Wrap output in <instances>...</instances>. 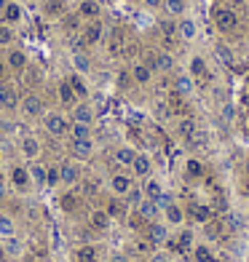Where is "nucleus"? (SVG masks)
<instances>
[{
  "mask_svg": "<svg viewBox=\"0 0 249 262\" xmlns=\"http://www.w3.org/2000/svg\"><path fill=\"white\" fill-rule=\"evenodd\" d=\"M212 19H215V27L222 35L239 30V14H236L233 8H228V6H217L215 11H212Z\"/></svg>",
  "mask_w": 249,
  "mask_h": 262,
  "instance_id": "f257e3e1",
  "label": "nucleus"
},
{
  "mask_svg": "<svg viewBox=\"0 0 249 262\" xmlns=\"http://www.w3.org/2000/svg\"><path fill=\"white\" fill-rule=\"evenodd\" d=\"M6 177H8V185L14 187L16 193H27V190L32 187L30 171H27V166H22V163H14V166H11V171H8Z\"/></svg>",
  "mask_w": 249,
  "mask_h": 262,
  "instance_id": "f03ea898",
  "label": "nucleus"
},
{
  "mask_svg": "<svg viewBox=\"0 0 249 262\" xmlns=\"http://www.w3.org/2000/svg\"><path fill=\"white\" fill-rule=\"evenodd\" d=\"M43 128L49 131L51 137H65L70 131V123L62 113H43Z\"/></svg>",
  "mask_w": 249,
  "mask_h": 262,
  "instance_id": "7ed1b4c3",
  "label": "nucleus"
},
{
  "mask_svg": "<svg viewBox=\"0 0 249 262\" xmlns=\"http://www.w3.org/2000/svg\"><path fill=\"white\" fill-rule=\"evenodd\" d=\"M19 113L25 118H43L46 104H43V99L38 97V94H25L22 102H19Z\"/></svg>",
  "mask_w": 249,
  "mask_h": 262,
  "instance_id": "20e7f679",
  "label": "nucleus"
},
{
  "mask_svg": "<svg viewBox=\"0 0 249 262\" xmlns=\"http://www.w3.org/2000/svg\"><path fill=\"white\" fill-rule=\"evenodd\" d=\"M19 152H22V158H25L27 163L38 161V158H40V152H43L40 139H38V137H32V134H25V137L19 139Z\"/></svg>",
  "mask_w": 249,
  "mask_h": 262,
  "instance_id": "39448f33",
  "label": "nucleus"
},
{
  "mask_svg": "<svg viewBox=\"0 0 249 262\" xmlns=\"http://www.w3.org/2000/svg\"><path fill=\"white\" fill-rule=\"evenodd\" d=\"M145 241H148L153 249L163 246L166 241H169V228H166L163 222H148V225H145Z\"/></svg>",
  "mask_w": 249,
  "mask_h": 262,
  "instance_id": "423d86ee",
  "label": "nucleus"
},
{
  "mask_svg": "<svg viewBox=\"0 0 249 262\" xmlns=\"http://www.w3.org/2000/svg\"><path fill=\"white\" fill-rule=\"evenodd\" d=\"M59 180H62L65 187H75V185L83 180V171H80L78 161H65V163H59Z\"/></svg>",
  "mask_w": 249,
  "mask_h": 262,
  "instance_id": "0eeeda50",
  "label": "nucleus"
},
{
  "mask_svg": "<svg viewBox=\"0 0 249 262\" xmlns=\"http://www.w3.org/2000/svg\"><path fill=\"white\" fill-rule=\"evenodd\" d=\"M19 102H22V94L11 86V83L0 80V107L8 113H14V110H19Z\"/></svg>",
  "mask_w": 249,
  "mask_h": 262,
  "instance_id": "6e6552de",
  "label": "nucleus"
},
{
  "mask_svg": "<svg viewBox=\"0 0 249 262\" xmlns=\"http://www.w3.org/2000/svg\"><path fill=\"white\" fill-rule=\"evenodd\" d=\"M110 193L115 195V198H126V193L134 187V180H132V174H123V171H118V174H113L110 177Z\"/></svg>",
  "mask_w": 249,
  "mask_h": 262,
  "instance_id": "1a4fd4ad",
  "label": "nucleus"
},
{
  "mask_svg": "<svg viewBox=\"0 0 249 262\" xmlns=\"http://www.w3.org/2000/svg\"><path fill=\"white\" fill-rule=\"evenodd\" d=\"M145 64L153 70V73H169V70L174 67V59L169 51H156V54H150L145 59Z\"/></svg>",
  "mask_w": 249,
  "mask_h": 262,
  "instance_id": "9d476101",
  "label": "nucleus"
},
{
  "mask_svg": "<svg viewBox=\"0 0 249 262\" xmlns=\"http://www.w3.org/2000/svg\"><path fill=\"white\" fill-rule=\"evenodd\" d=\"M70 156L75 161H89L94 156V139H70Z\"/></svg>",
  "mask_w": 249,
  "mask_h": 262,
  "instance_id": "9b49d317",
  "label": "nucleus"
},
{
  "mask_svg": "<svg viewBox=\"0 0 249 262\" xmlns=\"http://www.w3.org/2000/svg\"><path fill=\"white\" fill-rule=\"evenodd\" d=\"M102 35H105L102 21L94 19V21H86V27H83V32H80V40L86 43V49H89V46H97L102 40Z\"/></svg>",
  "mask_w": 249,
  "mask_h": 262,
  "instance_id": "f8f14e48",
  "label": "nucleus"
},
{
  "mask_svg": "<svg viewBox=\"0 0 249 262\" xmlns=\"http://www.w3.org/2000/svg\"><path fill=\"white\" fill-rule=\"evenodd\" d=\"M161 214H163V222H166V225H172V228H180V225L185 222V209L177 204V201L166 204V206L161 209Z\"/></svg>",
  "mask_w": 249,
  "mask_h": 262,
  "instance_id": "ddd939ff",
  "label": "nucleus"
},
{
  "mask_svg": "<svg viewBox=\"0 0 249 262\" xmlns=\"http://www.w3.org/2000/svg\"><path fill=\"white\" fill-rule=\"evenodd\" d=\"M30 64V59H27V51L25 49H11L8 56H6V67L8 70H14V73H25Z\"/></svg>",
  "mask_w": 249,
  "mask_h": 262,
  "instance_id": "4468645a",
  "label": "nucleus"
},
{
  "mask_svg": "<svg viewBox=\"0 0 249 262\" xmlns=\"http://www.w3.org/2000/svg\"><path fill=\"white\" fill-rule=\"evenodd\" d=\"M132 174L139 177V180H148V177H153V161L148 152H137V158L132 163Z\"/></svg>",
  "mask_w": 249,
  "mask_h": 262,
  "instance_id": "2eb2a0df",
  "label": "nucleus"
},
{
  "mask_svg": "<svg viewBox=\"0 0 249 262\" xmlns=\"http://www.w3.org/2000/svg\"><path fill=\"white\" fill-rule=\"evenodd\" d=\"M110 225H113V220H110V214L105 211V209H94V211L89 214V228H91V230L105 233V230H110Z\"/></svg>",
  "mask_w": 249,
  "mask_h": 262,
  "instance_id": "dca6fc26",
  "label": "nucleus"
},
{
  "mask_svg": "<svg viewBox=\"0 0 249 262\" xmlns=\"http://www.w3.org/2000/svg\"><path fill=\"white\" fill-rule=\"evenodd\" d=\"M73 123H86V126H94V107L89 102H78L73 107Z\"/></svg>",
  "mask_w": 249,
  "mask_h": 262,
  "instance_id": "f3484780",
  "label": "nucleus"
},
{
  "mask_svg": "<svg viewBox=\"0 0 249 262\" xmlns=\"http://www.w3.org/2000/svg\"><path fill=\"white\" fill-rule=\"evenodd\" d=\"M75 14L83 21H94V19H99V3H97V0H80Z\"/></svg>",
  "mask_w": 249,
  "mask_h": 262,
  "instance_id": "a211bd4d",
  "label": "nucleus"
},
{
  "mask_svg": "<svg viewBox=\"0 0 249 262\" xmlns=\"http://www.w3.org/2000/svg\"><path fill=\"white\" fill-rule=\"evenodd\" d=\"M177 35H180L182 40H196V35H198L196 21L191 16H180V21H177Z\"/></svg>",
  "mask_w": 249,
  "mask_h": 262,
  "instance_id": "6ab92c4d",
  "label": "nucleus"
},
{
  "mask_svg": "<svg viewBox=\"0 0 249 262\" xmlns=\"http://www.w3.org/2000/svg\"><path fill=\"white\" fill-rule=\"evenodd\" d=\"M56 94H59V102L62 104H67V107H75L80 99L75 97V91H73V86L67 83V78H62L59 80V86H56Z\"/></svg>",
  "mask_w": 249,
  "mask_h": 262,
  "instance_id": "aec40b11",
  "label": "nucleus"
},
{
  "mask_svg": "<svg viewBox=\"0 0 249 262\" xmlns=\"http://www.w3.org/2000/svg\"><path fill=\"white\" fill-rule=\"evenodd\" d=\"M132 80L137 83V86H148V83L153 80V70L145 62H134L132 64Z\"/></svg>",
  "mask_w": 249,
  "mask_h": 262,
  "instance_id": "412c9836",
  "label": "nucleus"
},
{
  "mask_svg": "<svg viewBox=\"0 0 249 262\" xmlns=\"http://www.w3.org/2000/svg\"><path fill=\"white\" fill-rule=\"evenodd\" d=\"M67 83L73 86V91H75V97L83 102V99H89V83H86V78H83L80 73H70L67 75Z\"/></svg>",
  "mask_w": 249,
  "mask_h": 262,
  "instance_id": "4be33fe9",
  "label": "nucleus"
},
{
  "mask_svg": "<svg viewBox=\"0 0 249 262\" xmlns=\"http://www.w3.org/2000/svg\"><path fill=\"white\" fill-rule=\"evenodd\" d=\"M134 211H137L145 222H156V217L161 214V206L156 204V201H148V198H145V201H142V204H139Z\"/></svg>",
  "mask_w": 249,
  "mask_h": 262,
  "instance_id": "5701e85b",
  "label": "nucleus"
},
{
  "mask_svg": "<svg viewBox=\"0 0 249 262\" xmlns=\"http://www.w3.org/2000/svg\"><path fill=\"white\" fill-rule=\"evenodd\" d=\"M137 158V150L132 145H123V147H118L115 150V163L118 166H123V169H132V163Z\"/></svg>",
  "mask_w": 249,
  "mask_h": 262,
  "instance_id": "b1692460",
  "label": "nucleus"
},
{
  "mask_svg": "<svg viewBox=\"0 0 249 262\" xmlns=\"http://www.w3.org/2000/svg\"><path fill=\"white\" fill-rule=\"evenodd\" d=\"M188 214H191L198 225H206L212 220V206H206V204H191V206H188Z\"/></svg>",
  "mask_w": 249,
  "mask_h": 262,
  "instance_id": "393cba45",
  "label": "nucleus"
},
{
  "mask_svg": "<svg viewBox=\"0 0 249 262\" xmlns=\"http://www.w3.org/2000/svg\"><path fill=\"white\" fill-rule=\"evenodd\" d=\"M142 193H145L148 201H156V204H158V198L163 195V185L158 180H153V177H148L145 185H142Z\"/></svg>",
  "mask_w": 249,
  "mask_h": 262,
  "instance_id": "a878e982",
  "label": "nucleus"
},
{
  "mask_svg": "<svg viewBox=\"0 0 249 262\" xmlns=\"http://www.w3.org/2000/svg\"><path fill=\"white\" fill-rule=\"evenodd\" d=\"M75 262H99L97 246H94V244H80L75 249Z\"/></svg>",
  "mask_w": 249,
  "mask_h": 262,
  "instance_id": "bb28decb",
  "label": "nucleus"
},
{
  "mask_svg": "<svg viewBox=\"0 0 249 262\" xmlns=\"http://www.w3.org/2000/svg\"><path fill=\"white\" fill-rule=\"evenodd\" d=\"M78 206H80V198L73 193V190H67V193L59 195V209H62L65 214H73V211H78Z\"/></svg>",
  "mask_w": 249,
  "mask_h": 262,
  "instance_id": "cd10ccee",
  "label": "nucleus"
},
{
  "mask_svg": "<svg viewBox=\"0 0 249 262\" xmlns=\"http://www.w3.org/2000/svg\"><path fill=\"white\" fill-rule=\"evenodd\" d=\"M191 249H193V230H180V233H177V238H174V252H191Z\"/></svg>",
  "mask_w": 249,
  "mask_h": 262,
  "instance_id": "c85d7f7f",
  "label": "nucleus"
},
{
  "mask_svg": "<svg viewBox=\"0 0 249 262\" xmlns=\"http://www.w3.org/2000/svg\"><path fill=\"white\" fill-rule=\"evenodd\" d=\"M46 169H49V166H43V163H38V161H32V163L27 166V171H30V180H32V185H38V187H46Z\"/></svg>",
  "mask_w": 249,
  "mask_h": 262,
  "instance_id": "c756f323",
  "label": "nucleus"
},
{
  "mask_svg": "<svg viewBox=\"0 0 249 262\" xmlns=\"http://www.w3.org/2000/svg\"><path fill=\"white\" fill-rule=\"evenodd\" d=\"M43 16L62 19L65 16V3H62V0H43Z\"/></svg>",
  "mask_w": 249,
  "mask_h": 262,
  "instance_id": "7c9ffc66",
  "label": "nucleus"
},
{
  "mask_svg": "<svg viewBox=\"0 0 249 262\" xmlns=\"http://www.w3.org/2000/svg\"><path fill=\"white\" fill-rule=\"evenodd\" d=\"M73 73H80L83 78L91 73V59L83 54V51H75L73 54Z\"/></svg>",
  "mask_w": 249,
  "mask_h": 262,
  "instance_id": "2f4dec72",
  "label": "nucleus"
},
{
  "mask_svg": "<svg viewBox=\"0 0 249 262\" xmlns=\"http://www.w3.org/2000/svg\"><path fill=\"white\" fill-rule=\"evenodd\" d=\"M193 259L196 262H215V252H212V246L204 241V244H193Z\"/></svg>",
  "mask_w": 249,
  "mask_h": 262,
  "instance_id": "473e14b6",
  "label": "nucleus"
},
{
  "mask_svg": "<svg viewBox=\"0 0 249 262\" xmlns=\"http://www.w3.org/2000/svg\"><path fill=\"white\" fill-rule=\"evenodd\" d=\"M163 8H166V14H169L172 19H180V16H185V11H188V0H163Z\"/></svg>",
  "mask_w": 249,
  "mask_h": 262,
  "instance_id": "72a5a7b5",
  "label": "nucleus"
},
{
  "mask_svg": "<svg viewBox=\"0 0 249 262\" xmlns=\"http://www.w3.org/2000/svg\"><path fill=\"white\" fill-rule=\"evenodd\" d=\"M22 19V6L19 3H11V0H8V3H6V8H3V25H16V21Z\"/></svg>",
  "mask_w": 249,
  "mask_h": 262,
  "instance_id": "f704fd0d",
  "label": "nucleus"
},
{
  "mask_svg": "<svg viewBox=\"0 0 249 262\" xmlns=\"http://www.w3.org/2000/svg\"><path fill=\"white\" fill-rule=\"evenodd\" d=\"M185 177L188 180H201L204 177V163L198 158H185Z\"/></svg>",
  "mask_w": 249,
  "mask_h": 262,
  "instance_id": "c9c22d12",
  "label": "nucleus"
},
{
  "mask_svg": "<svg viewBox=\"0 0 249 262\" xmlns=\"http://www.w3.org/2000/svg\"><path fill=\"white\" fill-rule=\"evenodd\" d=\"M174 94H180V97H188V94H193V78H191V75L174 78Z\"/></svg>",
  "mask_w": 249,
  "mask_h": 262,
  "instance_id": "e433bc0d",
  "label": "nucleus"
},
{
  "mask_svg": "<svg viewBox=\"0 0 249 262\" xmlns=\"http://www.w3.org/2000/svg\"><path fill=\"white\" fill-rule=\"evenodd\" d=\"M16 235V222L8 214H0V238H14Z\"/></svg>",
  "mask_w": 249,
  "mask_h": 262,
  "instance_id": "4c0bfd02",
  "label": "nucleus"
},
{
  "mask_svg": "<svg viewBox=\"0 0 249 262\" xmlns=\"http://www.w3.org/2000/svg\"><path fill=\"white\" fill-rule=\"evenodd\" d=\"M105 211L110 214V220H118V217H123V214H126V204H123L121 198L113 195V198L108 201V206H105Z\"/></svg>",
  "mask_w": 249,
  "mask_h": 262,
  "instance_id": "58836bf2",
  "label": "nucleus"
},
{
  "mask_svg": "<svg viewBox=\"0 0 249 262\" xmlns=\"http://www.w3.org/2000/svg\"><path fill=\"white\" fill-rule=\"evenodd\" d=\"M188 73H191V78H204L206 75V59L204 56H193L191 64H188Z\"/></svg>",
  "mask_w": 249,
  "mask_h": 262,
  "instance_id": "ea45409f",
  "label": "nucleus"
},
{
  "mask_svg": "<svg viewBox=\"0 0 249 262\" xmlns=\"http://www.w3.org/2000/svg\"><path fill=\"white\" fill-rule=\"evenodd\" d=\"M3 249H6L8 257H22V254H25V246H22V241L16 235L14 238H3Z\"/></svg>",
  "mask_w": 249,
  "mask_h": 262,
  "instance_id": "a19ab883",
  "label": "nucleus"
},
{
  "mask_svg": "<svg viewBox=\"0 0 249 262\" xmlns=\"http://www.w3.org/2000/svg\"><path fill=\"white\" fill-rule=\"evenodd\" d=\"M70 139H91V126L86 123H70Z\"/></svg>",
  "mask_w": 249,
  "mask_h": 262,
  "instance_id": "79ce46f5",
  "label": "nucleus"
},
{
  "mask_svg": "<svg viewBox=\"0 0 249 262\" xmlns=\"http://www.w3.org/2000/svg\"><path fill=\"white\" fill-rule=\"evenodd\" d=\"M142 201H145V193H142V187H132V190L126 193V204L132 206V209H137Z\"/></svg>",
  "mask_w": 249,
  "mask_h": 262,
  "instance_id": "37998d69",
  "label": "nucleus"
},
{
  "mask_svg": "<svg viewBox=\"0 0 249 262\" xmlns=\"http://www.w3.org/2000/svg\"><path fill=\"white\" fill-rule=\"evenodd\" d=\"M80 21H83V19H80L78 14H65V16H62V25H65L67 32H78V30H80Z\"/></svg>",
  "mask_w": 249,
  "mask_h": 262,
  "instance_id": "c03bdc74",
  "label": "nucleus"
},
{
  "mask_svg": "<svg viewBox=\"0 0 249 262\" xmlns=\"http://www.w3.org/2000/svg\"><path fill=\"white\" fill-rule=\"evenodd\" d=\"M14 40H16V35H14V30H11L8 25H3V21H0V46H14Z\"/></svg>",
  "mask_w": 249,
  "mask_h": 262,
  "instance_id": "a18cd8bd",
  "label": "nucleus"
},
{
  "mask_svg": "<svg viewBox=\"0 0 249 262\" xmlns=\"http://www.w3.org/2000/svg\"><path fill=\"white\" fill-rule=\"evenodd\" d=\"M177 131H180V137L191 139V137L196 134V123L191 121V118H182V121H180V126H177Z\"/></svg>",
  "mask_w": 249,
  "mask_h": 262,
  "instance_id": "49530a36",
  "label": "nucleus"
},
{
  "mask_svg": "<svg viewBox=\"0 0 249 262\" xmlns=\"http://www.w3.org/2000/svg\"><path fill=\"white\" fill-rule=\"evenodd\" d=\"M62 185V180H59V166H49L46 169V187H56Z\"/></svg>",
  "mask_w": 249,
  "mask_h": 262,
  "instance_id": "de8ad7c7",
  "label": "nucleus"
},
{
  "mask_svg": "<svg viewBox=\"0 0 249 262\" xmlns=\"http://www.w3.org/2000/svg\"><path fill=\"white\" fill-rule=\"evenodd\" d=\"M115 83H118V89H129L132 86V70H121V73H118V78H115Z\"/></svg>",
  "mask_w": 249,
  "mask_h": 262,
  "instance_id": "09e8293b",
  "label": "nucleus"
},
{
  "mask_svg": "<svg viewBox=\"0 0 249 262\" xmlns=\"http://www.w3.org/2000/svg\"><path fill=\"white\" fill-rule=\"evenodd\" d=\"M161 30H163L166 38H174V35H177V25H174V19H166V21H161Z\"/></svg>",
  "mask_w": 249,
  "mask_h": 262,
  "instance_id": "8fccbe9b",
  "label": "nucleus"
},
{
  "mask_svg": "<svg viewBox=\"0 0 249 262\" xmlns=\"http://www.w3.org/2000/svg\"><path fill=\"white\" fill-rule=\"evenodd\" d=\"M108 262H129V254L126 252H110Z\"/></svg>",
  "mask_w": 249,
  "mask_h": 262,
  "instance_id": "3c124183",
  "label": "nucleus"
},
{
  "mask_svg": "<svg viewBox=\"0 0 249 262\" xmlns=\"http://www.w3.org/2000/svg\"><path fill=\"white\" fill-rule=\"evenodd\" d=\"M6 193H8V177H6L3 171H0V201L6 198Z\"/></svg>",
  "mask_w": 249,
  "mask_h": 262,
  "instance_id": "603ef678",
  "label": "nucleus"
},
{
  "mask_svg": "<svg viewBox=\"0 0 249 262\" xmlns=\"http://www.w3.org/2000/svg\"><path fill=\"white\" fill-rule=\"evenodd\" d=\"M150 262H169V254H166V252H158V249H156V252L150 254Z\"/></svg>",
  "mask_w": 249,
  "mask_h": 262,
  "instance_id": "864d4df0",
  "label": "nucleus"
},
{
  "mask_svg": "<svg viewBox=\"0 0 249 262\" xmlns=\"http://www.w3.org/2000/svg\"><path fill=\"white\" fill-rule=\"evenodd\" d=\"M142 3H145L148 8H161V6H163V0H142Z\"/></svg>",
  "mask_w": 249,
  "mask_h": 262,
  "instance_id": "5fc2aeb1",
  "label": "nucleus"
},
{
  "mask_svg": "<svg viewBox=\"0 0 249 262\" xmlns=\"http://www.w3.org/2000/svg\"><path fill=\"white\" fill-rule=\"evenodd\" d=\"M6 70H8V67H6V62L0 59V80H6Z\"/></svg>",
  "mask_w": 249,
  "mask_h": 262,
  "instance_id": "6e6d98bb",
  "label": "nucleus"
},
{
  "mask_svg": "<svg viewBox=\"0 0 249 262\" xmlns=\"http://www.w3.org/2000/svg\"><path fill=\"white\" fill-rule=\"evenodd\" d=\"M0 262H8V254H6V249H3V244H0Z\"/></svg>",
  "mask_w": 249,
  "mask_h": 262,
  "instance_id": "4d7b16f0",
  "label": "nucleus"
},
{
  "mask_svg": "<svg viewBox=\"0 0 249 262\" xmlns=\"http://www.w3.org/2000/svg\"><path fill=\"white\" fill-rule=\"evenodd\" d=\"M6 3H8V0H0V14H3V8H6Z\"/></svg>",
  "mask_w": 249,
  "mask_h": 262,
  "instance_id": "13d9d810",
  "label": "nucleus"
},
{
  "mask_svg": "<svg viewBox=\"0 0 249 262\" xmlns=\"http://www.w3.org/2000/svg\"><path fill=\"white\" fill-rule=\"evenodd\" d=\"M0 169H3V156H0Z\"/></svg>",
  "mask_w": 249,
  "mask_h": 262,
  "instance_id": "bf43d9fd",
  "label": "nucleus"
},
{
  "mask_svg": "<svg viewBox=\"0 0 249 262\" xmlns=\"http://www.w3.org/2000/svg\"><path fill=\"white\" fill-rule=\"evenodd\" d=\"M246 174H249V161H246Z\"/></svg>",
  "mask_w": 249,
  "mask_h": 262,
  "instance_id": "052dcab7",
  "label": "nucleus"
},
{
  "mask_svg": "<svg viewBox=\"0 0 249 262\" xmlns=\"http://www.w3.org/2000/svg\"><path fill=\"white\" fill-rule=\"evenodd\" d=\"M35 3H38V0H35Z\"/></svg>",
  "mask_w": 249,
  "mask_h": 262,
  "instance_id": "680f3d73",
  "label": "nucleus"
}]
</instances>
